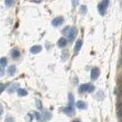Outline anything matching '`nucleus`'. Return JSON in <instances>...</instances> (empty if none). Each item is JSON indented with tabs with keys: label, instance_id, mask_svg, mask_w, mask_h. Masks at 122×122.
I'll return each mask as SVG.
<instances>
[{
	"label": "nucleus",
	"instance_id": "b1692460",
	"mask_svg": "<svg viewBox=\"0 0 122 122\" xmlns=\"http://www.w3.org/2000/svg\"><path fill=\"white\" fill-rule=\"evenodd\" d=\"M34 1H36V2H40L41 0H34Z\"/></svg>",
	"mask_w": 122,
	"mask_h": 122
},
{
	"label": "nucleus",
	"instance_id": "f3484780",
	"mask_svg": "<svg viewBox=\"0 0 122 122\" xmlns=\"http://www.w3.org/2000/svg\"><path fill=\"white\" fill-rule=\"evenodd\" d=\"M13 4V0H5V5L7 7H10Z\"/></svg>",
	"mask_w": 122,
	"mask_h": 122
},
{
	"label": "nucleus",
	"instance_id": "f03ea898",
	"mask_svg": "<svg viewBox=\"0 0 122 122\" xmlns=\"http://www.w3.org/2000/svg\"><path fill=\"white\" fill-rule=\"evenodd\" d=\"M108 6H109V0H102L101 3L98 5V10L102 15L106 12V10H107Z\"/></svg>",
	"mask_w": 122,
	"mask_h": 122
},
{
	"label": "nucleus",
	"instance_id": "9d476101",
	"mask_svg": "<svg viewBox=\"0 0 122 122\" xmlns=\"http://www.w3.org/2000/svg\"><path fill=\"white\" fill-rule=\"evenodd\" d=\"M76 107L78 108V109H80V110H85L86 108H87V105H86V103L84 102V101H78L77 103H76Z\"/></svg>",
	"mask_w": 122,
	"mask_h": 122
},
{
	"label": "nucleus",
	"instance_id": "9b49d317",
	"mask_svg": "<svg viewBox=\"0 0 122 122\" xmlns=\"http://www.w3.org/2000/svg\"><path fill=\"white\" fill-rule=\"evenodd\" d=\"M15 71H16V67H15L14 65L10 66V67L8 69V73H9V75H10V76H12V75L15 73Z\"/></svg>",
	"mask_w": 122,
	"mask_h": 122
},
{
	"label": "nucleus",
	"instance_id": "423d86ee",
	"mask_svg": "<svg viewBox=\"0 0 122 122\" xmlns=\"http://www.w3.org/2000/svg\"><path fill=\"white\" fill-rule=\"evenodd\" d=\"M41 50H42V47H41V46L35 45V46H32L30 51L31 53H38L39 51H41Z\"/></svg>",
	"mask_w": 122,
	"mask_h": 122
},
{
	"label": "nucleus",
	"instance_id": "1a4fd4ad",
	"mask_svg": "<svg viewBox=\"0 0 122 122\" xmlns=\"http://www.w3.org/2000/svg\"><path fill=\"white\" fill-rule=\"evenodd\" d=\"M67 43H68L67 39H66V38H64V37H62V38H60V39L58 40V42H57V45H58V47H60V48H63V47H65V46L67 45Z\"/></svg>",
	"mask_w": 122,
	"mask_h": 122
},
{
	"label": "nucleus",
	"instance_id": "ddd939ff",
	"mask_svg": "<svg viewBox=\"0 0 122 122\" xmlns=\"http://www.w3.org/2000/svg\"><path fill=\"white\" fill-rule=\"evenodd\" d=\"M17 93H18V95H20V96H25V95L28 94L27 91L24 90V89H18V90H17Z\"/></svg>",
	"mask_w": 122,
	"mask_h": 122
},
{
	"label": "nucleus",
	"instance_id": "0eeeda50",
	"mask_svg": "<svg viewBox=\"0 0 122 122\" xmlns=\"http://www.w3.org/2000/svg\"><path fill=\"white\" fill-rule=\"evenodd\" d=\"M64 112L67 113L68 115H72L74 113V109L72 106H68L67 108L64 109Z\"/></svg>",
	"mask_w": 122,
	"mask_h": 122
},
{
	"label": "nucleus",
	"instance_id": "dca6fc26",
	"mask_svg": "<svg viewBox=\"0 0 122 122\" xmlns=\"http://www.w3.org/2000/svg\"><path fill=\"white\" fill-rule=\"evenodd\" d=\"M80 12H81L82 14H86V12H87V7H86V6H81V8H80Z\"/></svg>",
	"mask_w": 122,
	"mask_h": 122
},
{
	"label": "nucleus",
	"instance_id": "6ab92c4d",
	"mask_svg": "<svg viewBox=\"0 0 122 122\" xmlns=\"http://www.w3.org/2000/svg\"><path fill=\"white\" fill-rule=\"evenodd\" d=\"M5 88H6V86H5V84H0V93L5 90Z\"/></svg>",
	"mask_w": 122,
	"mask_h": 122
},
{
	"label": "nucleus",
	"instance_id": "7ed1b4c3",
	"mask_svg": "<svg viewBox=\"0 0 122 122\" xmlns=\"http://www.w3.org/2000/svg\"><path fill=\"white\" fill-rule=\"evenodd\" d=\"M63 23H64V19H63L62 16L55 17V18L51 21V25H52L53 27H59V26H61Z\"/></svg>",
	"mask_w": 122,
	"mask_h": 122
},
{
	"label": "nucleus",
	"instance_id": "2eb2a0df",
	"mask_svg": "<svg viewBox=\"0 0 122 122\" xmlns=\"http://www.w3.org/2000/svg\"><path fill=\"white\" fill-rule=\"evenodd\" d=\"M7 63H8V61H7V58H6V57L0 58V65H1V66H6Z\"/></svg>",
	"mask_w": 122,
	"mask_h": 122
},
{
	"label": "nucleus",
	"instance_id": "f8f14e48",
	"mask_svg": "<svg viewBox=\"0 0 122 122\" xmlns=\"http://www.w3.org/2000/svg\"><path fill=\"white\" fill-rule=\"evenodd\" d=\"M81 47H82V40H78V41L76 42L75 46H74V51H75V52L79 51V50L81 49Z\"/></svg>",
	"mask_w": 122,
	"mask_h": 122
},
{
	"label": "nucleus",
	"instance_id": "f257e3e1",
	"mask_svg": "<svg viewBox=\"0 0 122 122\" xmlns=\"http://www.w3.org/2000/svg\"><path fill=\"white\" fill-rule=\"evenodd\" d=\"M94 90V87L92 85V84H82L80 87H79V92H93Z\"/></svg>",
	"mask_w": 122,
	"mask_h": 122
},
{
	"label": "nucleus",
	"instance_id": "6e6552de",
	"mask_svg": "<svg viewBox=\"0 0 122 122\" xmlns=\"http://www.w3.org/2000/svg\"><path fill=\"white\" fill-rule=\"evenodd\" d=\"M51 117V112H47V111H44V112H42V114H41V119H40V120H48V119H50Z\"/></svg>",
	"mask_w": 122,
	"mask_h": 122
},
{
	"label": "nucleus",
	"instance_id": "a211bd4d",
	"mask_svg": "<svg viewBox=\"0 0 122 122\" xmlns=\"http://www.w3.org/2000/svg\"><path fill=\"white\" fill-rule=\"evenodd\" d=\"M70 29H71L70 27H66V28L63 30V33H64V34H68L69 31H70Z\"/></svg>",
	"mask_w": 122,
	"mask_h": 122
},
{
	"label": "nucleus",
	"instance_id": "412c9836",
	"mask_svg": "<svg viewBox=\"0 0 122 122\" xmlns=\"http://www.w3.org/2000/svg\"><path fill=\"white\" fill-rule=\"evenodd\" d=\"M36 103H37V106H38L37 108H38V109H41V108H42V107H41V103H40L38 100H36Z\"/></svg>",
	"mask_w": 122,
	"mask_h": 122
},
{
	"label": "nucleus",
	"instance_id": "20e7f679",
	"mask_svg": "<svg viewBox=\"0 0 122 122\" xmlns=\"http://www.w3.org/2000/svg\"><path fill=\"white\" fill-rule=\"evenodd\" d=\"M76 33H77V30H76L75 28H71V29H70V31H69V33H68V37H69V40H70L71 42L73 41V39H74L75 36H76Z\"/></svg>",
	"mask_w": 122,
	"mask_h": 122
},
{
	"label": "nucleus",
	"instance_id": "aec40b11",
	"mask_svg": "<svg viewBox=\"0 0 122 122\" xmlns=\"http://www.w3.org/2000/svg\"><path fill=\"white\" fill-rule=\"evenodd\" d=\"M78 1H79V0H71L72 6H73V7H76V6L78 5Z\"/></svg>",
	"mask_w": 122,
	"mask_h": 122
},
{
	"label": "nucleus",
	"instance_id": "5701e85b",
	"mask_svg": "<svg viewBox=\"0 0 122 122\" xmlns=\"http://www.w3.org/2000/svg\"><path fill=\"white\" fill-rule=\"evenodd\" d=\"M3 113V107H2V105L0 104V115Z\"/></svg>",
	"mask_w": 122,
	"mask_h": 122
},
{
	"label": "nucleus",
	"instance_id": "4468645a",
	"mask_svg": "<svg viewBox=\"0 0 122 122\" xmlns=\"http://www.w3.org/2000/svg\"><path fill=\"white\" fill-rule=\"evenodd\" d=\"M20 56V52L17 50H12L11 51V57L12 58H18Z\"/></svg>",
	"mask_w": 122,
	"mask_h": 122
},
{
	"label": "nucleus",
	"instance_id": "39448f33",
	"mask_svg": "<svg viewBox=\"0 0 122 122\" xmlns=\"http://www.w3.org/2000/svg\"><path fill=\"white\" fill-rule=\"evenodd\" d=\"M99 70L97 69V68H94V69H92V71H91V78L92 79V80H95L98 76H99Z\"/></svg>",
	"mask_w": 122,
	"mask_h": 122
},
{
	"label": "nucleus",
	"instance_id": "4be33fe9",
	"mask_svg": "<svg viewBox=\"0 0 122 122\" xmlns=\"http://www.w3.org/2000/svg\"><path fill=\"white\" fill-rule=\"evenodd\" d=\"M4 74V70L2 69V67H0V76H2Z\"/></svg>",
	"mask_w": 122,
	"mask_h": 122
}]
</instances>
